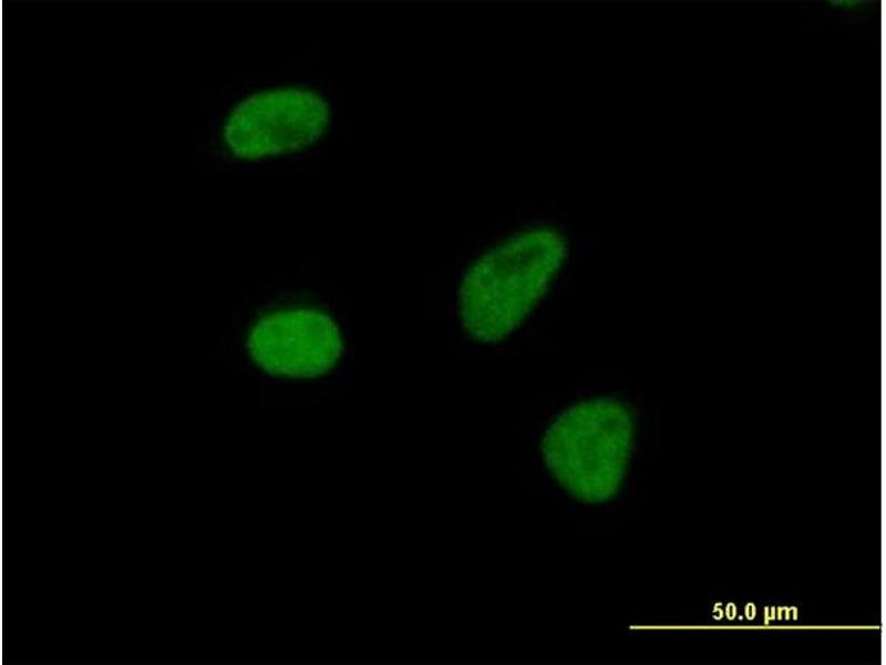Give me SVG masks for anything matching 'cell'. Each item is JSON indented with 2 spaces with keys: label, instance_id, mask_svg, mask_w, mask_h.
Instances as JSON below:
<instances>
[{
  "label": "cell",
  "instance_id": "obj_1",
  "mask_svg": "<svg viewBox=\"0 0 886 665\" xmlns=\"http://www.w3.org/2000/svg\"><path fill=\"white\" fill-rule=\"evenodd\" d=\"M568 254L549 226L519 231L482 254L459 287V316L473 339L493 344L511 335L544 297Z\"/></svg>",
  "mask_w": 886,
  "mask_h": 665
},
{
  "label": "cell",
  "instance_id": "obj_3",
  "mask_svg": "<svg viewBox=\"0 0 886 665\" xmlns=\"http://www.w3.org/2000/svg\"><path fill=\"white\" fill-rule=\"evenodd\" d=\"M329 103L316 91L282 86L239 101L223 125V141L239 160L256 161L303 151L326 133Z\"/></svg>",
  "mask_w": 886,
  "mask_h": 665
},
{
  "label": "cell",
  "instance_id": "obj_4",
  "mask_svg": "<svg viewBox=\"0 0 886 665\" xmlns=\"http://www.w3.org/2000/svg\"><path fill=\"white\" fill-rule=\"evenodd\" d=\"M246 349L264 371L288 378H315L330 371L343 351L336 321L313 308H288L259 317Z\"/></svg>",
  "mask_w": 886,
  "mask_h": 665
},
{
  "label": "cell",
  "instance_id": "obj_2",
  "mask_svg": "<svg viewBox=\"0 0 886 665\" xmlns=\"http://www.w3.org/2000/svg\"><path fill=\"white\" fill-rule=\"evenodd\" d=\"M633 417L621 401L593 398L559 413L546 429L540 451L563 489L585 503L618 492L633 443Z\"/></svg>",
  "mask_w": 886,
  "mask_h": 665
}]
</instances>
